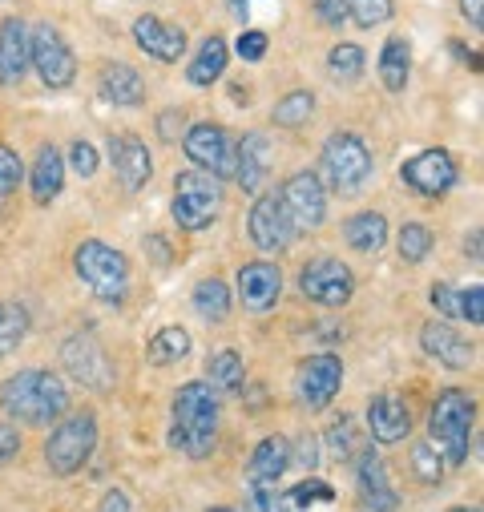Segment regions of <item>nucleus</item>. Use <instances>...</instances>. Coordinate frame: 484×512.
<instances>
[{
  "label": "nucleus",
  "mask_w": 484,
  "mask_h": 512,
  "mask_svg": "<svg viewBox=\"0 0 484 512\" xmlns=\"http://www.w3.org/2000/svg\"><path fill=\"white\" fill-rule=\"evenodd\" d=\"M93 448H97V416L93 412H73L53 428V436L45 444V464H49L53 476H73L89 464Z\"/></svg>",
  "instance_id": "6"
},
{
  "label": "nucleus",
  "mask_w": 484,
  "mask_h": 512,
  "mask_svg": "<svg viewBox=\"0 0 484 512\" xmlns=\"http://www.w3.org/2000/svg\"><path fill=\"white\" fill-rule=\"evenodd\" d=\"M206 512H234V508H226V504H214V508H206Z\"/></svg>",
  "instance_id": "57"
},
{
  "label": "nucleus",
  "mask_w": 484,
  "mask_h": 512,
  "mask_svg": "<svg viewBox=\"0 0 484 512\" xmlns=\"http://www.w3.org/2000/svg\"><path fill=\"white\" fill-rule=\"evenodd\" d=\"M247 512H291L283 492L275 484H251V496H247Z\"/></svg>",
  "instance_id": "41"
},
{
  "label": "nucleus",
  "mask_w": 484,
  "mask_h": 512,
  "mask_svg": "<svg viewBox=\"0 0 484 512\" xmlns=\"http://www.w3.org/2000/svg\"><path fill=\"white\" fill-rule=\"evenodd\" d=\"M299 291H303V299H311L315 307L335 311V307L351 303V295H355V275H351L347 263L331 259V254H319V259H311V263L299 271Z\"/></svg>",
  "instance_id": "9"
},
{
  "label": "nucleus",
  "mask_w": 484,
  "mask_h": 512,
  "mask_svg": "<svg viewBox=\"0 0 484 512\" xmlns=\"http://www.w3.org/2000/svg\"><path fill=\"white\" fill-rule=\"evenodd\" d=\"M400 178L420 198H444L460 182V170H456V162H452L448 150H420L416 158H408L400 166Z\"/></svg>",
  "instance_id": "12"
},
{
  "label": "nucleus",
  "mask_w": 484,
  "mask_h": 512,
  "mask_svg": "<svg viewBox=\"0 0 484 512\" xmlns=\"http://www.w3.org/2000/svg\"><path fill=\"white\" fill-rule=\"evenodd\" d=\"M234 287H238V299H242V307L247 311H271L275 303H279V295H283V271L275 267V263H267V259H259V263H247V267H238V279H234Z\"/></svg>",
  "instance_id": "18"
},
{
  "label": "nucleus",
  "mask_w": 484,
  "mask_h": 512,
  "mask_svg": "<svg viewBox=\"0 0 484 512\" xmlns=\"http://www.w3.org/2000/svg\"><path fill=\"white\" fill-rule=\"evenodd\" d=\"M134 45H138L146 57L170 65V61H182V53H186V33H182L178 25H170V21L154 17V13H146V17L134 21Z\"/></svg>",
  "instance_id": "20"
},
{
  "label": "nucleus",
  "mask_w": 484,
  "mask_h": 512,
  "mask_svg": "<svg viewBox=\"0 0 484 512\" xmlns=\"http://www.w3.org/2000/svg\"><path fill=\"white\" fill-rule=\"evenodd\" d=\"M29 335V315L25 307L17 303H0V359H5L9 351H17Z\"/></svg>",
  "instance_id": "35"
},
{
  "label": "nucleus",
  "mask_w": 484,
  "mask_h": 512,
  "mask_svg": "<svg viewBox=\"0 0 484 512\" xmlns=\"http://www.w3.org/2000/svg\"><path fill=\"white\" fill-rule=\"evenodd\" d=\"M355 480H359V504H363V512H396L400 508V492L392 488L380 452L359 448V456H355Z\"/></svg>",
  "instance_id": "16"
},
{
  "label": "nucleus",
  "mask_w": 484,
  "mask_h": 512,
  "mask_svg": "<svg viewBox=\"0 0 484 512\" xmlns=\"http://www.w3.org/2000/svg\"><path fill=\"white\" fill-rule=\"evenodd\" d=\"M206 383H210L218 396H234V392H242V383H247V367H242V355L230 351V347L214 351V355L206 359Z\"/></svg>",
  "instance_id": "29"
},
{
  "label": "nucleus",
  "mask_w": 484,
  "mask_h": 512,
  "mask_svg": "<svg viewBox=\"0 0 484 512\" xmlns=\"http://www.w3.org/2000/svg\"><path fill=\"white\" fill-rule=\"evenodd\" d=\"M271 162H275V146L263 130H251L247 138L238 142V162H234V182L247 190V194H259L271 178Z\"/></svg>",
  "instance_id": "19"
},
{
  "label": "nucleus",
  "mask_w": 484,
  "mask_h": 512,
  "mask_svg": "<svg viewBox=\"0 0 484 512\" xmlns=\"http://www.w3.org/2000/svg\"><path fill=\"white\" fill-rule=\"evenodd\" d=\"M315 17L327 29H343L347 25V0H315Z\"/></svg>",
  "instance_id": "48"
},
{
  "label": "nucleus",
  "mask_w": 484,
  "mask_h": 512,
  "mask_svg": "<svg viewBox=\"0 0 484 512\" xmlns=\"http://www.w3.org/2000/svg\"><path fill=\"white\" fill-rule=\"evenodd\" d=\"M460 17L472 25V33L484 29V0H460Z\"/></svg>",
  "instance_id": "50"
},
{
  "label": "nucleus",
  "mask_w": 484,
  "mask_h": 512,
  "mask_svg": "<svg viewBox=\"0 0 484 512\" xmlns=\"http://www.w3.org/2000/svg\"><path fill=\"white\" fill-rule=\"evenodd\" d=\"M170 210H174V222L182 230H206L218 218V210H222V190H218V182L210 174L182 170L174 178V202H170Z\"/></svg>",
  "instance_id": "7"
},
{
  "label": "nucleus",
  "mask_w": 484,
  "mask_h": 512,
  "mask_svg": "<svg viewBox=\"0 0 484 512\" xmlns=\"http://www.w3.org/2000/svg\"><path fill=\"white\" fill-rule=\"evenodd\" d=\"M472 428H476V404L460 392V388H448L436 396L432 404V416H428V432L444 456V464L460 468L468 460V448H472Z\"/></svg>",
  "instance_id": "3"
},
{
  "label": "nucleus",
  "mask_w": 484,
  "mask_h": 512,
  "mask_svg": "<svg viewBox=\"0 0 484 512\" xmlns=\"http://www.w3.org/2000/svg\"><path fill=\"white\" fill-rule=\"evenodd\" d=\"M452 53H456V57H460V61H464L472 73L480 69V53H468V49H464V45H456V41H452Z\"/></svg>",
  "instance_id": "53"
},
{
  "label": "nucleus",
  "mask_w": 484,
  "mask_h": 512,
  "mask_svg": "<svg viewBox=\"0 0 484 512\" xmlns=\"http://www.w3.org/2000/svg\"><path fill=\"white\" fill-rule=\"evenodd\" d=\"M0 408L25 424H57L69 412V388L65 379L45 367H25L0 383Z\"/></svg>",
  "instance_id": "2"
},
{
  "label": "nucleus",
  "mask_w": 484,
  "mask_h": 512,
  "mask_svg": "<svg viewBox=\"0 0 484 512\" xmlns=\"http://www.w3.org/2000/svg\"><path fill=\"white\" fill-rule=\"evenodd\" d=\"M170 448L190 456V460H206L218 444V420H222V396L210 388L206 379H190L178 388L174 408H170Z\"/></svg>",
  "instance_id": "1"
},
{
  "label": "nucleus",
  "mask_w": 484,
  "mask_h": 512,
  "mask_svg": "<svg viewBox=\"0 0 484 512\" xmlns=\"http://www.w3.org/2000/svg\"><path fill=\"white\" fill-rule=\"evenodd\" d=\"M432 307L444 315V319H460V291L452 283H432Z\"/></svg>",
  "instance_id": "44"
},
{
  "label": "nucleus",
  "mask_w": 484,
  "mask_h": 512,
  "mask_svg": "<svg viewBox=\"0 0 484 512\" xmlns=\"http://www.w3.org/2000/svg\"><path fill=\"white\" fill-rule=\"evenodd\" d=\"M396 0H347V21H355L359 29H376L384 21H392Z\"/></svg>",
  "instance_id": "38"
},
{
  "label": "nucleus",
  "mask_w": 484,
  "mask_h": 512,
  "mask_svg": "<svg viewBox=\"0 0 484 512\" xmlns=\"http://www.w3.org/2000/svg\"><path fill=\"white\" fill-rule=\"evenodd\" d=\"M323 440H327V452H331L339 464H351V460H355V452H359V436H355L351 416L331 420V428L323 432Z\"/></svg>",
  "instance_id": "36"
},
{
  "label": "nucleus",
  "mask_w": 484,
  "mask_h": 512,
  "mask_svg": "<svg viewBox=\"0 0 484 512\" xmlns=\"http://www.w3.org/2000/svg\"><path fill=\"white\" fill-rule=\"evenodd\" d=\"M186 355H190V331H186V327H162V331L150 339V363H154V367L182 363Z\"/></svg>",
  "instance_id": "33"
},
{
  "label": "nucleus",
  "mask_w": 484,
  "mask_h": 512,
  "mask_svg": "<svg viewBox=\"0 0 484 512\" xmlns=\"http://www.w3.org/2000/svg\"><path fill=\"white\" fill-rule=\"evenodd\" d=\"M97 512H130V496H126V492H121V488H109V492L101 496Z\"/></svg>",
  "instance_id": "51"
},
{
  "label": "nucleus",
  "mask_w": 484,
  "mask_h": 512,
  "mask_svg": "<svg viewBox=\"0 0 484 512\" xmlns=\"http://www.w3.org/2000/svg\"><path fill=\"white\" fill-rule=\"evenodd\" d=\"M412 77V41L408 37H388L380 49V81L388 93H404Z\"/></svg>",
  "instance_id": "28"
},
{
  "label": "nucleus",
  "mask_w": 484,
  "mask_h": 512,
  "mask_svg": "<svg viewBox=\"0 0 484 512\" xmlns=\"http://www.w3.org/2000/svg\"><path fill=\"white\" fill-rule=\"evenodd\" d=\"M234 49H238V57H242V61H251V65H255V61H263V57H267V33H259V29L238 33V45H234Z\"/></svg>",
  "instance_id": "45"
},
{
  "label": "nucleus",
  "mask_w": 484,
  "mask_h": 512,
  "mask_svg": "<svg viewBox=\"0 0 484 512\" xmlns=\"http://www.w3.org/2000/svg\"><path fill=\"white\" fill-rule=\"evenodd\" d=\"M73 267H77V279L101 299V303H121L130 291V263L126 254L117 246L101 242V238H89L73 250Z\"/></svg>",
  "instance_id": "4"
},
{
  "label": "nucleus",
  "mask_w": 484,
  "mask_h": 512,
  "mask_svg": "<svg viewBox=\"0 0 484 512\" xmlns=\"http://www.w3.org/2000/svg\"><path fill=\"white\" fill-rule=\"evenodd\" d=\"M311 113H315V93H307V89H295V93H287L279 105H275V125H283V130H299V125H307L311 121Z\"/></svg>",
  "instance_id": "34"
},
{
  "label": "nucleus",
  "mask_w": 484,
  "mask_h": 512,
  "mask_svg": "<svg viewBox=\"0 0 484 512\" xmlns=\"http://www.w3.org/2000/svg\"><path fill=\"white\" fill-rule=\"evenodd\" d=\"M182 150H186V158H190V162H194L202 174H210L214 182L234 178L238 142H234V138L222 130V125H210V121L190 125L186 138H182Z\"/></svg>",
  "instance_id": "8"
},
{
  "label": "nucleus",
  "mask_w": 484,
  "mask_h": 512,
  "mask_svg": "<svg viewBox=\"0 0 484 512\" xmlns=\"http://www.w3.org/2000/svg\"><path fill=\"white\" fill-rule=\"evenodd\" d=\"M247 226H251V242H255L263 254H283V250H291V242H295V234H299L295 222H291V214L283 210L279 194H259L255 206H251Z\"/></svg>",
  "instance_id": "14"
},
{
  "label": "nucleus",
  "mask_w": 484,
  "mask_h": 512,
  "mask_svg": "<svg viewBox=\"0 0 484 512\" xmlns=\"http://www.w3.org/2000/svg\"><path fill=\"white\" fill-rule=\"evenodd\" d=\"M69 162H73V170H77L81 178H93V174H97V150H93L89 142H81V138L69 146Z\"/></svg>",
  "instance_id": "47"
},
{
  "label": "nucleus",
  "mask_w": 484,
  "mask_h": 512,
  "mask_svg": "<svg viewBox=\"0 0 484 512\" xmlns=\"http://www.w3.org/2000/svg\"><path fill=\"white\" fill-rule=\"evenodd\" d=\"M29 186H33V202H37V206L57 202V194H61V186H65V158H61L57 146H41V150H37Z\"/></svg>",
  "instance_id": "26"
},
{
  "label": "nucleus",
  "mask_w": 484,
  "mask_h": 512,
  "mask_svg": "<svg viewBox=\"0 0 484 512\" xmlns=\"http://www.w3.org/2000/svg\"><path fill=\"white\" fill-rule=\"evenodd\" d=\"M412 468H416V476H420L424 484H440V480H444V456L432 452L428 440L412 448Z\"/></svg>",
  "instance_id": "39"
},
{
  "label": "nucleus",
  "mask_w": 484,
  "mask_h": 512,
  "mask_svg": "<svg viewBox=\"0 0 484 512\" xmlns=\"http://www.w3.org/2000/svg\"><path fill=\"white\" fill-rule=\"evenodd\" d=\"M343 238H347V246L359 250V254H376V250H384V242H388V218L376 214V210L351 214V218L343 222Z\"/></svg>",
  "instance_id": "27"
},
{
  "label": "nucleus",
  "mask_w": 484,
  "mask_h": 512,
  "mask_svg": "<svg viewBox=\"0 0 484 512\" xmlns=\"http://www.w3.org/2000/svg\"><path fill=\"white\" fill-rule=\"evenodd\" d=\"M222 73H226V41H222V37H206V41L198 45L194 61L186 65V77H190V85L206 89V85H214Z\"/></svg>",
  "instance_id": "30"
},
{
  "label": "nucleus",
  "mask_w": 484,
  "mask_h": 512,
  "mask_svg": "<svg viewBox=\"0 0 484 512\" xmlns=\"http://www.w3.org/2000/svg\"><path fill=\"white\" fill-rule=\"evenodd\" d=\"M61 363H65V371L81 383V388H89V392H109L113 388V363H109L105 347L97 343V335H89V331L65 339Z\"/></svg>",
  "instance_id": "11"
},
{
  "label": "nucleus",
  "mask_w": 484,
  "mask_h": 512,
  "mask_svg": "<svg viewBox=\"0 0 484 512\" xmlns=\"http://www.w3.org/2000/svg\"><path fill=\"white\" fill-rule=\"evenodd\" d=\"M363 65H368V57H363V49L351 45V41H339V45L327 53V77H331L335 85H355V81L363 77Z\"/></svg>",
  "instance_id": "31"
},
{
  "label": "nucleus",
  "mask_w": 484,
  "mask_h": 512,
  "mask_svg": "<svg viewBox=\"0 0 484 512\" xmlns=\"http://www.w3.org/2000/svg\"><path fill=\"white\" fill-rule=\"evenodd\" d=\"M448 512H480V508H448Z\"/></svg>",
  "instance_id": "58"
},
{
  "label": "nucleus",
  "mask_w": 484,
  "mask_h": 512,
  "mask_svg": "<svg viewBox=\"0 0 484 512\" xmlns=\"http://www.w3.org/2000/svg\"><path fill=\"white\" fill-rule=\"evenodd\" d=\"M283 500H287V508H303V504H307V508H311V504H331V500H335V488H331V484H323V480H303V484H299V488H291Z\"/></svg>",
  "instance_id": "40"
},
{
  "label": "nucleus",
  "mask_w": 484,
  "mask_h": 512,
  "mask_svg": "<svg viewBox=\"0 0 484 512\" xmlns=\"http://www.w3.org/2000/svg\"><path fill=\"white\" fill-rule=\"evenodd\" d=\"M460 319H468L472 327L484 323V287L480 283L468 287V291H460Z\"/></svg>",
  "instance_id": "46"
},
{
  "label": "nucleus",
  "mask_w": 484,
  "mask_h": 512,
  "mask_svg": "<svg viewBox=\"0 0 484 512\" xmlns=\"http://www.w3.org/2000/svg\"><path fill=\"white\" fill-rule=\"evenodd\" d=\"M420 347H424V355H432L436 363H444L452 371H464L476 363V347L464 335H456L452 323H428L420 331Z\"/></svg>",
  "instance_id": "21"
},
{
  "label": "nucleus",
  "mask_w": 484,
  "mask_h": 512,
  "mask_svg": "<svg viewBox=\"0 0 484 512\" xmlns=\"http://www.w3.org/2000/svg\"><path fill=\"white\" fill-rule=\"evenodd\" d=\"M17 452H21V432H17V424L0 420V464L17 460Z\"/></svg>",
  "instance_id": "49"
},
{
  "label": "nucleus",
  "mask_w": 484,
  "mask_h": 512,
  "mask_svg": "<svg viewBox=\"0 0 484 512\" xmlns=\"http://www.w3.org/2000/svg\"><path fill=\"white\" fill-rule=\"evenodd\" d=\"M432 230L424 222H404L400 226V259L404 263H424L428 254H432Z\"/></svg>",
  "instance_id": "37"
},
{
  "label": "nucleus",
  "mask_w": 484,
  "mask_h": 512,
  "mask_svg": "<svg viewBox=\"0 0 484 512\" xmlns=\"http://www.w3.org/2000/svg\"><path fill=\"white\" fill-rule=\"evenodd\" d=\"M29 65L37 69V77L49 89H69L77 81V57L53 25L29 29Z\"/></svg>",
  "instance_id": "10"
},
{
  "label": "nucleus",
  "mask_w": 484,
  "mask_h": 512,
  "mask_svg": "<svg viewBox=\"0 0 484 512\" xmlns=\"http://www.w3.org/2000/svg\"><path fill=\"white\" fill-rule=\"evenodd\" d=\"M29 73V25L9 17L0 25V85H17Z\"/></svg>",
  "instance_id": "24"
},
{
  "label": "nucleus",
  "mask_w": 484,
  "mask_h": 512,
  "mask_svg": "<svg viewBox=\"0 0 484 512\" xmlns=\"http://www.w3.org/2000/svg\"><path fill=\"white\" fill-rule=\"evenodd\" d=\"M194 311L206 319V323H222L230 315V287L222 279H202L194 287Z\"/></svg>",
  "instance_id": "32"
},
{
  "label": "nucleus",
  "mask_w": 484,
  "mask_h": 512,
  "mask_svg": "<svg viewBox=\"0 0 484 512\" xmlns=\"http://www.w3.org/2000/svg\"><path fill=\"white\" fill-rule=\"evenodd\" d=\"M291 460H299L303 472H315L319 460H323V456H319V436H315V432H303V436L291 444Z\"/></svg>",
  "instance_id": "43"
},
{
  "label": "nucleus",
  "mask_w": 484,
  "mask_h": 512,
  "mask_svg": "<svg viewBox=\"0 0 484 512\" xmlns=\"http://www.w3.org/2000/svg\"><path fill=\"white\" fill-rule=\"evenodd\" d=\"M158 130H162V138H166V142H174V138L182 134V113H178V109L162 113V117H158Z\"/></svg>",
  "instance_id": "52"
},
{
  "label": "nucleus",
  "mask_w": 484,
  "mask_h": 512,
  "mask_svg": "<svg viewBox=\"0 0 484 512\" xmlns=\"http://www.w3.org/2000/svg\"><path fill=\"white\" fill-rule=\"evenodd\" d=\"M279 202H283V210L291 214L295 230H315V226H323V218H327V190H323L319 174H311V170L291 174V178L283 182V190H279Z\"/></svg>",
  "instance_id": "13"
},
{
  "label": "nucleus",
  "mask_w": 484,
  "mask_h": 512,
  "mask_svg": "<svg viewBox=\"0 0 484 512\" xmlns=\"http://www.w3.org/2000/svg\"><path fill=\"white\" fill-rule=\"evenodd\" d=\"M97 89H101V97H105L109 105H121V109H134V105L146 101V81H142V73H138L134 65H126V61H109V65L97 73Z\"/></svg>",
  "instance_id": "22"
},
{
  "label": "nucleus",
  "mask_w": 484,
  "mask_h": 512,
  "mask_svg": "<svg viewBox=\"0 0 484 512\" xmlns=\"http://www.w3.org/2000/svg\"><path fill=\"white\" fill-rule=\"evenodd\" d=\"M21 178H25V166H21L17 150L0 146V194H13L21 186Z\"/></svg>",
  "instance_id": "42"
},
{
  "label": "nucleus",
  "mask_w": 484,
  "mask_h": 512,
  "mask_svg": "<svg viewBox=\"0 0 484 512\" xmlns=\"http://www.w3.org/2000/svg\"><path fill=\"white\" fill-rule=\"evenodd\" d=\"M105 150H109V166H113L121 190L134 194V190H142L154 178V158H150L142 138H134V134H109Z\"/></svg>",
  "instance_id": "17"
},
{
  "label": "nucleus",
  "mask_w": 484,
  "mask_h": 512,
  "mask_svg": "<svg viewBox=\"0 0 484 512\" xmlns=\"http://www.w3.org/2000/svg\"><path fill=\"white\" fill-rule=\"evenodd\" d=\"M247 5H251V0H230V9H234V13H247Z\"/></svg>",
  "instance_id": "56"
},
{
  "label": "nucleus",
  "mask_w": 484,
  "mask_h": 512,
  "mask_svg": "<svg viewBox=\"0 0 484 512\" xmlns=\"http://www.w3.org/2000/svg\"><path fill=\"white\" fill-rule=\"evenodd\" d=\"M368 432L380 444H400L412 432V408L400 396H376L368 404Z\"/></svg>",
  "instance_id": "23"
},
{
  "label": "nucleus",
  "mask_w": 484,
  "mask_h": 512,
  "mask_svg": "<svg viewBox=\"0 0 484 512\" xmlns=\"http://www.w3.org/2000/svg\"><path fill=\"white\" fill-rule=\"evenodd\" d=\"M230 97H234V105H247L251 97H247V89H242V85H230Z\"/></svg>",
  "instance_id": "54"
},
{
  "label": "nucleus",
  "mask_w": 484,
  "mask_h": 512,
  "mask_svg": "<svg viewBox=\"0 0 484 512\" xmlns=\"http://www.w3.org/2000/svg\"><path fill=\"white\" fill-rule=\"evenodd\" d=\"M295 388H299V404L307 408H327L339 388H343V359L335 351H319L311 355L303 367H299V379H295Z\"/></svg>",
  "instance_id": "15"
},
{
  "label": "nucleus",
  "mask_w": 484,
  "mask_h": 512,
  "mask_svg": "<svg viewBox=\"0 0 484 512\" xmlns=\"http://www.w3.org/2000/svg\"><path fill=\"white\" fill-rule=\"evenodd\" d=\"M319 162H323V174H327L331 190H339V194H359L363 186H368L372 170H376L372 150L363 146V138L351 134V130L331 134L323 142V158Z\"/></svg>",
  "instance_id": "5"
},
{
  "label": "nucleus",
  "mask_w": 484,
  "mask_h": 512,
  "mask_svg": "<svg viewBox=\"0 0 484 512\" xmlns=\"http://www.w3.org/2000/svg\"><path fill=\"white\" fill-rule=\"evenodd\" d=\"M287 468H291V440L287 436H263L251 452L247 480L251 484H279Z\"/></svg>",
  "instance_id": "25"
},
{
  "label": "nucleus",
  "mask_w": 484,
  "mask_h": 512,
  "mask_svg": "<svg viewBox=\"0 0 484 512\" xmlns=\"http://www.w3.org/2000/svg\"><path fill=\"white\" fill-rule=\"evenodd\" d=\"M468 250H472V263H480V230H472V242H468Z\"/></svg>",
  "instance_id": "55"
}]
</instances>
